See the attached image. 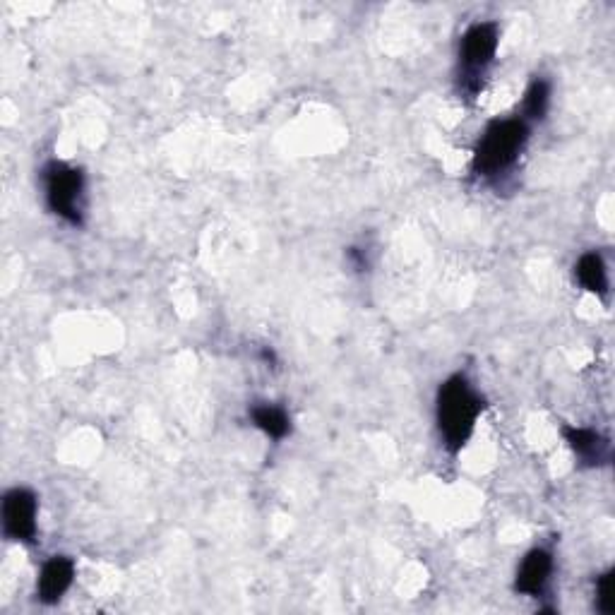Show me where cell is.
<instances>
[{
    "mask_svg": "<svg viewBox=\"0 0 615 615\" xmlns=\"http://www.w3.org/2000/svg\"><path fill=\"white\" fill-rule=\"evenodd\" d=\"M46 202H49L51 212L63 217L65 222L80 224V197H82V173L73 166L63 164V161H53L46 166Z\"/></svg>",
    "mask_w": 615,
    "mask_h": 615,
    "instance_id": "4",
    "label": "cell"
},
{
    "mask_svg": "<svg viewBox=\"0 0 615 615\" xmlns=\"http://www.w3.org/2000/svg\"><path fill=\"white\" fill-rule=\"evenodd\" d=\"M253 421L262 433H267L274 440L284 438V435L289 433V416H286L282 409H277V406H255Z\"/></svg>",
    "mask_w": 615,
    "mask_h": 615,
    "instance_id": "10",
    "label": "cell"
},
{
    "mask_svg": "<svg viewBox=\"0 0 615 615\" xmlns=\"http://www.w3.org/2000/svg\"><path fill=\"white\" fill-rule=\"evenodd\" d=\"M495 51H498V27L493 22H479L462 37L459 63H462L464 89H469L471 94L479 92V77L491 65Z\"/></svg>",
    "mask_w": 615,
    "mask_h": 615,
    "instance_id": "3",
    "label": "cell"
},
{
    "mask_svg": "<svg viewBox=\"0 0 615 615\" xmlns=\"http://www.w3.org/2000/svg\"><path fill=\"white\" fill-rule=\"evenodd\" d=\"M596 594H599V611L611 615L615 611V572H606L596 582Z\"/></svg>",
    "mask_w": 615,
    "mask_h": 615,
    "instance_id": "12",
    "label": "cell"
},
{
    "mask_svg": "<svg viewBox=\"0 0 615 615\" xmlns=\"http://www.w3.org/2000/svg\"><path fill=\"white\" fill-rule=\"evenodd\" d=\"M577 279L584 289L591 291V294L603 296L608 291V274L606 265H603L601 255L587 253L582 255L577 262Z\"/></svg>",
    "mask_w": 615,
    "mask_h": 615,
    "instance_id": "9",
    "label": "cell"
},
{
    "mask_svg": "<svg viewBox=\"0 0 615 615\" xmlns=\"http://www.w3.org/2000/svg\"><path fill=\"white\" fill-rule=\"evenodd\" d=\"M565 438L570 443L575 455L587 464H599L608 455V443L599 433L589 431V428H565Z\"/></svg>",
    "mask_w": 615,
    "mask_h": 615,
    "instance_id": "8",
    "label": "cell"
},
{
    "mask_svg": "<svg viewBox=\"0 0 615 615\" xmlns=\"http://www.w3.org/2000/svg\"><path fill=\"white\" fill-rule=\"evenodd\" d=\"M75 577V565L68 558H51L44 565L39 577V599L44 603H56L68 591Z\"/></svg>",
    "mask_w": 615,
    "mask_h": 615,
    "instance_id": "7",
    "label": "cell"
},
{
    "mask_svg": "<svg viewBox=\"0 0 615 615\" xmlns=\"http://www.w3.org/2000/svg\"><path fill=\"white\" fill-rule=\"evenodd\" d=\"M3 529L13 541H32L37 534V498L27 488H15L3 500Z\"/></svg>",
    "mask_w": 615,
    "mask_h": 615,
    "instance_id": "5",
    "label": "cell"
},
{
    "mask_svg": "<svg viewBox=\"0 0 615 615\" xmlns=\"http://www.w3.org/2000/svg\"><path fill=\"white\" fill-rule=\"evenodd\" d=\"M548 101H551V87H548V82L536 80L529 87L527 97H524V111H527L529 118H539L541 121L548 111Z\"/></svg>",
    "mask_w": 615,
    "mask_h": 615,
    "instance_id": "11",
    "label": "cell"
},
{
    "mask_svg": "<svg viewBox=\"0 0 615 615\" xmlns=\"http://www.w3.org/2000/svg\"><path fill=\"white\" fill-rule=\"evenodd\" d=\"M481 399L464 378H450L438 392V426L450 450H459L469 440L481 414Z\"/></svg>",
    "mask_w": 615,
    "mask_h": 615,
    "instance_id": "1",
    "label": "cell"
},
{
    "mask_svg": "<svg viewBox=\"0 0 615 615\" xmlns=\"http://www.w3.org/2000/svg\"><path fill=\"white\" fill-rule=\"evenodd\" d=\"M551 570H553L551 553L541 551V548L539 551H531L527 558H524L522 567H519L515 589L519 594H529V596L541 594L543 587H546L548 577H551Z\"/></svg>",
    "mask_w": 615,
    "mask_h": 615,
    "instance_id": "6",
    "label": "cell"
},
{
    "mask_svg": "<svg viewBox=\"0 0 615 615\" xmlns=\"http://www.w3.org/2000/svg\"><path fill=\"white\" fill-rule=\"evenodd\" d=\"M527 137V123L519 121V118L491 123L483 133L479 147H476L474 169L481 176H495V173L510 169L522 154L524 145H527Z\"/></svg>",
    "mask_w": 615,
    "mask_h": 615,
    "instance_id": "2",
    "label": "cell"
}]
</instances>
